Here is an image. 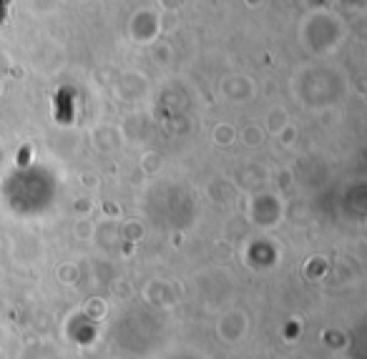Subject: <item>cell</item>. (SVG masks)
Masks as SVG:
<instances>
[{"label":"cell","mask_w":367,"mask_h":359,"mask_svg":"<svg viewBox=\"0 0 367 359\" xmlns=\"http://www.w3.org/2000/svg\"><path fill=\"white\" fill-rule=\"evenodd\" d=\"M5 5H8V0H0V23L5 21Z\"/></svg>","instance_id":"cell-1"}]
</instances>
